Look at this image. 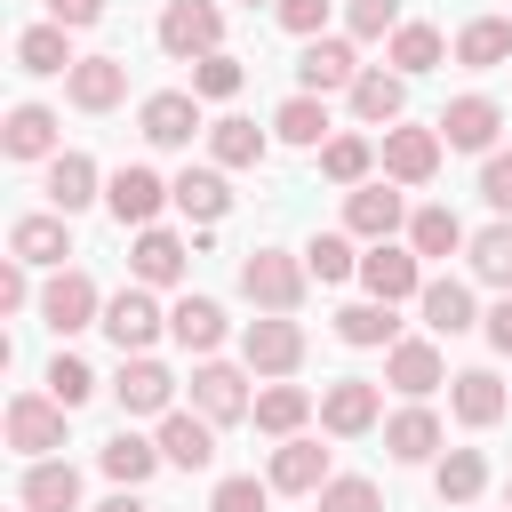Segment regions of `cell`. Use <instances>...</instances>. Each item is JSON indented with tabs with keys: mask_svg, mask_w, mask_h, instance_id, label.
<instances>
[{
	"mask_svg": "<svg viewBox=\"0 0 512 512\" xmlns=\"http://www.w3.org/2000/svg\"><path fill=\"white\" fill-rule=\"evenodd\" d=\"M96 328H104L120 352H152V336L168 328V312H160L152 288L136 280V288H120V296H104V320H96Z\"/></svg>",
	"mask_w": 512,
	"mask_h": 512,
	"instance_id": "5",
	"label": "cell"
},
{
	"mask_svg": "<svg viewBox=\"0 0 512 512\" xmlns=\"http://www.w3.org/2000/svg\"><path fill=\"white\" fill-rule=\"evenodd\" d=\"M384 384H392V392H408V400L440 392V384H448L440 344H432V336H400V344H384Z\"/></svg>",
	"mask_w": 512,
	"mask_h": 512,
	"instance_id": "8",
	"label": "cell"
},
{
	"mask_svg": "<svg viewBox=\"0 0 512 512\" xmlns=\"http://www.w3.org/2000/svg\"><path fill=\"white\" fill-rule=\"evenodd\" d=\"M64 400L56 392H16L8 400V448L16 456H48V448H64Z\"/></svg>",
	"mask_w": 512,
	"mask_h": 512,
	"instance_id": "4",
	"label": "cell"
},
{
	"mask_svg": "<svg viewBox=\"0 0 512 512\" xmlns=\"http://www.w3.org/2000/svg\"><path fill=\"white\" fill-rule=\"evenodd\" d=\"M344 232L352 240H392L400 232V192L392 184H352L344 192Z\"/></svg>",
	"mask_w": 512,
	"mask_h": 512,
	"instance_id": "20",
	"label": "cell"
},
{
	"mask_svg": "<svg viewBox=\"0 0 512 512\" xmlns=\"http://www.w3.org/2000/svg\"><path fill=\"white\" fill-rule=\"evenodd\" d=\"M384 64H392V72H408V80H416V72H432V64H440V32H432V24H400V32H392V48H384Z\"/></svg>",
	"mask_w": 512,
	"mask_h": 512,
	"instance_id": "43",
	"label": "cell"
},
{
	"mask_svg": "<svg viewBox=\"0 0 512 512\" xmlns=\"http://www.w3.org/2000/svg\"><path fill=\"white\" fill-rule=\"evenodd\" d=\"M96 464H104L120 488H144V480H152V464H168V456H160V440H136V432H120V440H104V448H96Z\"/></svg>",
	"mask_w": 512,
	"mask_h": 512,
	"instance_id": "34",
	"label": "cell"
},
{
	"mask_svg": "<svg viewBox=\"0 0 512 512\" xmlns=\"http://www.w3.org/2000/svg\"><path fill=\"white\" fill-rule=\"evenodd\" d=\"M136 128H144V144L176 152V144H192V136H200V96H192V88H160V96H144Z\"/></svg>",
	"mask_w": 512,
	"mask_h": 512,
	"instance_id": "10",
	"label": "cell"
},
{
	"mask_svg": "<svg viewBox=\"0 0 512 512\" xmlns=\"http://www.w3.org/2000/svg\"><path fill=\"white\" fill-rule=\"evenodd\" d=\"M336 472H328V448L320 440H304V432H288L280 448H272V488L280 496H320Z\"/></svg>",
	"mask_w": 512,
	"mask_h": 512,
	"instance_id": "14",
	"label": "cell"
},
{
	"mask_svg": "<svg viewBox=\"0 0 512 512\" xmlns=\"http://www.w3.org/2000/svg\"><path fill=\"white\" fill-rule=\"evenodd\" d=\"M384 448H392L400 464H424V456L440 448V416H432V408H400V416L384 424Z\"/></svg>",
	"mask_w": 512,
	"mask_h": 512,
	"instance_id": "35",
	"label": "cell"
},
{
	"mask_svg": "<svg viewBox=\"0 0 512 512\" xmlns=\"http://www.w3.org/2000/svg\"><path fill=\"white\" fill-rule=\"evenodd\" d=\"M440 128H384V176L392 184H432L440 176Z\"/></svg>",
	"mask_w": 512,
	"mask_h": 512,
	"instance_id": "11",
	"label": "cell"
},
{
	"mask_svg": "<svg viewBox=\"0 0 512 512\" xmlns=\"http://www.w3.org/2000/svg\"><path fill=\"white\" fill-rule=\"evenodd\" d=\"M8 256H24V264H64V256H72V232H64V216H16V232H8Z\"/></svg>",
	"mask_w": 512,
	"mask_h": 512,
	"instance_id": "28",
	"label": "cell"
},
{
	"mask_svg": "<svg viewBox=\"0 0 512 512\" xmlns=\"http://www.w3.org/2000/svg\"><path fill=\"white\" fill-rule=\"evenodd\" d=\"M416 304H424V328H432V336H464V328H472V288H464V280H424Z\"/></svg>",
	"mask_w": 512,
	"mask_h": 512,
	"instance_id": "32",
	"label": "cell"
},
{
	"mask_svg": "<svg viewBox=\"0 0 512 512\" xmlns=\"http://www.w3.org/2000/svg\"><path fill=\"white\" fill-rule=\"evenodd\" d=\"M248 416H256V432H280V440H288V432H304V416H312V392H304V384H264Z\"/></svg>",
	"mask_w": 512,
	"mask_h": 512,
	"instance_id": "33",
	"label": "cell"
},
{
	"mask_svg": "<svg viewBox=\"0 0 512 512\" xmlns=\"http://www.w3.org/2000/svg\"><path fill=\"white\" fill-rule=\"evenodd\" d=\"M208 152H216V168H256L272 144H264L256 120H216V128H208Z\"/></svg>",
	"mask_w": 512,
	"mask_h": 512,
	"instance_id": "37",
	"label": "cell"
},
{
	"mask_svg": "<svg viewBox=\"0 0 512 512\" xmlns=\"http://www.w3.org/2000/svg\"><path fill=\"white\" fill-rule=\"evenodd\" d=\"M272 16H280V32H296V40H320V24H328V0H272Z\"/></svg>",
	"mask_w": 512,
	"mask_h": 512,
	"instance_id": "50",
	"label": "cell"
},
{
	"mask_svg": "<svg viewBox=\"0 0 512 512\" xmlns=\"http://www.w3.org/2000/svg\"><path fill=\"white\" fill-rule=\"evenodd\" d=\"M496 128H504V112H496L488 96H456V104L440 112V144H456V152H488Z\"/></svg>",
	"mask_w": 512,
	"mask_h": 512,
	"instance_id": "23",
	"label": "cell"
},
{
	"mask_svg": "<svg viewBox=\"0 0 512 512\" xmlns=\"http://www.w3.org/2000/svg\"><path fill=\"white\" fill-rule=\"evenodd\" d=\"M480 328H488V344H496V352H512V288L496 296V312H488Z\"/></svg>",
	"mask_w": 512,
	"mask_h": 512,
	"instance_id": "54",
	"label": "cell"
},
{
	"mask_svg": "<svg viewBox=\"0 0 512 512\" xmlns=\"http://www.w3.org/2000/svg\"><path fill=\"white\" fill-rule=\"evenodd\" d=\"M168 336H176L184 352H216V344H224V304H216V296H176V304H168Z\"/></svg>",
	"mask_w": 512,
	"mask_h": 512,
	"instance_id": "25",
	"label": "cell"
},
{
	"mask_svg": "<svg viewBox=\"0 0 512 512\" xmlns=\"http://www.w3.org/2000/svg\"><path fill=\"white\" fill-rule=\"evenodd\" d=\"M16 504H24V512H80V472H72V464H56V456H32V472H24Z\"/></svg>",
	"mask_w": 512,
	"mask_h": 512,
	"instance_id": "22",
	"label": "cell"
},
{
	"mask_svg": "<svg viewBox=\"0 0 512 512\" xmlns=\"http://www.w3.org/2000/svg\"><path fill=\"white\" fill-rule=\"evenodd\" d=\"M344 24L360 40H392L400 32V0H344Z\"/></svg>",
	"mask_w": 512,
	"mask_h": 512,
	"instance_id": "48",
	"label": "cell"
},
{
	"mask_svg": "<svg viewBox=\"0 0 512 512\" xmlns=\"http://www.w3.org/2000/svg\"><path fill=\"white\" fill-rule=\"evenodd\" d=\"M504 512H512V488H504Z\"/></svg>",
	"mask_w": 512,
	"mask_h": 512,
	"instance_id": "56",
	"label": "cell"
},
{
	"mask_svg": "<svg viewBox=\"0 0 512 512\" xmlns=\"http://www.w3.org/2000/svg\"><path fill=\"white\" fill-rule=\"evenodd\" d=\"M48 392H56L64 408H80V400L96 392V368H88V360H72V352H56V360H48Z\"/></svg>",
	"mask_w": 512,
	"mask_h": 512,
	"instance_id": "47",
	"label": "cell"
},
{
	"mask_svg": "<svg viewBox=\"0 0 512 512\" xmlns=\"http://www.w3.org/2000/svg\"><path fill=\"white\" fill-rule=\"evenodd\" d=\"M320 512H384V496H376V480H360V472H336V480L320 488Z\"/></svg>",
	"mask_w": 512,
	"mask_h": 512,
	"instance_id": "46",
	"label": "cell"
},
{
	"mask_svg": "<svg viewBox=\"0 0 512 512\" xmlns=\"http://www.w3.org/2000/svg\"><path fill=\"white\" fill-rule=\"evenodd\" d=\"M480 200H488L496 216H512V152H488V168H480Z\"/></svg>",
	"mask_w": 512,
	"mask_h": 512,
	"instance_id": "51",
	"label": "cell"
},
{
	"mask_svg": "<svg viewBox=\"0 0 512 512\" xmlns=\"http://www.w3.org/2000/svg\"><path fill=\"white\" fill-rule=\"evenodd\" d=\"M88 200H96V160L88 152H56L48 160V208L56 216H80Z\"/></svg>",
	"mask_w": 512,
	"mask_h": 512,
	"instance_id": "27",
	"label": "cell"
},
{
	"mask_svg": "<svg viewBox=\"0 0 512 512\" xmlns=\"http://www.w3.org/2000/svg\"><path fill=\"white\" fill-rule=\"evenodd\" d=\"M512 56V16H472L464 32H456V64H472V72H496Z\"/></svg>",
	"mask_w": 512,
	"mask_h": 512,
	"instance_id": "29",
	"label": "cell"
},
{
	"mask_svg": "<svg viewBox=\"0 0 512 512\" xmlns=\"http://www.w3.org/2000/svg\"><path fill=\"white\" fill-rule=\"evenodd\" d=\"M408 248H416V256H456V248H472V240H464L456 208H416V216H408Z\"/></svg>",
	"mask_w": 512,
	"mask_h": 512,
	"instance_id": "38",
	"label": "cell"
},
{
	"mask_svg": "<svg viewBox=\"0 0 512 512\" xmlns=\"http://www.w3.org/2000/svg\"><path fill=\"white\" fill-rule=\"evenodd\" d=\"M160 48H168L176 64L216 56V48H224V8H216V0H168V8H160Z\"/></svg>",
	"mask_w": 512,
	"mask_h": 512,
	"instance_id": "2",
	"label": "cell"
},
{
	"mask_svg": "<svg viewBox=\"0 0 512 512\" xmlns=\"http://www.w3.org/2000/svg\"><path fill=\"white\" fill-rule=\"evenodd\" d=\"M32 304V280H24V256H8L0 264V312H24Z\"/></svg>",
	"mask_w": 512,
	"mask_h": 512,
	"instance_id": "52",
	"label": "cell"
},
{
	"mask_svg": "<svg viewBox=\"0 0 512 512\" xmlns=\"http://www.w3.org/2000/svg\"><path fill=\"white\" fill-rule=\"evenodd\" d=\"M160 456H168V464H184V472H208V464H216V424H208V416L168 408V416H160Z\"/></svg>",
	"mask_w": 512,
	"mask_h": 512,
	"instance_id": "21",
	"label": "cell"
},
{
	"mask_svg": "<svg viewBox=\"0 0 512 512\" xmlns=\"http://www.w3.org/2000/svg\"><path fill=\"white\" fill-rule=\"evenodd\" d=\"M64 96H72L80 112H112V104L128 96V64H120V56H80V64L64 72Z\"/></svg>",
	"mask_w": 512,
	"mask_h": 512,
	"instance_id": "17",
	"label": "cell"
},
{
	"mask_svg": "<svg viewBox=\"0 0 512 512\" xmlns=\"http://www.w3.org/2000/svg\"><path fill=\"white\" fill-rule=\"evenodd\" d=\"M240 360H248L256 376H288V368L304 360V328H296L288 312H264V320H248V336H240Z\"/></svg>",
	"mask_w": 512,
	"mask_h": 512,
	"instance_id": "7",
	"label": "cell"
},
{
	"mask_svg": "<svg viewBox=\"0 0 512 512\" xmlns=\"http://www.w3.org/2000/svg\"><path fill=\"white\" fill-rule=\"evenodd\" d=\"M472 272H480L488 288H512V216L488 224V232H472Z\"/></svg>",
	"mask_w": 512,
	"mask_h": 512,
	"instance_id": "44",
	"label": "cell"
},
{
	"mask_svg": "<svg viewBox=\"0 0 512 512\" xmlns=\"http://www.w3.org/2000/svg\"><path fill=\"white\" fill-rule=\"evenodd\" d=\"M168 192H176V208H184L192 224H216V216L232 208V184H224L216 168H184V176H176Z\"/></svg>",
	"mask_w": 512,
	"mask_h": 512,
	"instance_id": "31",
	"label": "cell"
},
{
	"mask_svg": "<svg viewBox=\"0 0 512 512\" xmlns=\"http://www.w3.org/2000/svg\"><path fill=\"white\" fill-rule=\"evenodd\" d=\"M120 408L128 416H168V400H176V376L152 360V352H120Z\"/></svg>",
	"mask_w": 512,
	"mask_h": 512,
	"instance_id": "12",
	"label": "cell"
},
{
	"mask_svg": "<svg viewBox=\"0 0 512 512\" xmlns=\"http://www.w3.org/2000/svg\"><path fill=\"white\" fill-rule=\"evenodd\" d=\"M352 80H360L352 40H304V56H296V88H304V96H336V88H352Z\"/></svg>",
	"mask_w": 512,
	"mask_h": 512,
	"instance_id": "15",
	"label": "cell"
},
{
	"mask_svg": "<svg viewBox=\"0 0 512 512\" xmlns=\"http://www.w3.org/2000/svg\"><path fill=\"white\" fill-rule=\"evenodd\" d=\"M304 272H312L320 288L352 280V272H360V256H352V232H312V248H304Z\"/></svg>",
	"mask_w": 512,
	"mask_h": 512,
	"instance_id": "42",
	"label": "cell"
},
{
	"mask_svg": "<svg viewBox=\"0 0 512 512\" xmlns=\"http://www.w3.org/2000/svg\"><path fill=\"white\" fill-rule=\"evenodd\" d=\"M448 408H456V424L488 432V424L512 408V384H504V376H488V368H464V376H448Z\"/></svg>",
	"mask_w": 512,
	"mask_h": 512,
	"instance_id": "16",
	"label": "cell"
},
{
	"mask_svg": "<svg viewBox=\"0 0 512 512\" xmlns=\"http://www.w3.org/2000/svg\"><path fill=\"white\" fill-rule=\"evenodd\" d=\"M16 64L24 72H72L80 56H72V24H32V32H16Z\"/></svg>",
	"mask_w": 512,
	"mask_h": 512,
	"instance_id": "30",
	"label": "cell"
},
{
	"mask_svg": "<svg viewBox=\"0 0 512 512\" xmlns=\"http://www.w3.org/2000/svg\"><path fill=\"white\" fill-rule=\"evenodd\" d=\"M304 280H312V272H304L288 248H248V256H240V296L264 304V312H296V304H304Z\"/></svg>",
	"mask_w": 512,
	"mask_h": 512,
	"instance_id": "1",
	"label": "cell"
},
{
	"mask_svg": "<svg viewBox=\"0 0 512 512\" xmlns=\"http://www.w3.org/2000/svg\"><path fill=\"white\" fill-rule=\"evenodd\" d=\"M168 200H176V192H168V184H160L152 168H120V176L104 184V208H112L120 224H136V232H144V224H152V216H160Z\"/></svg>",
	"mask_w": 512,
	"mask_h": 512,
	"instance_id": "18",
	"label": "cell"
},
{
	"mask_svg": "<svg viewBox=\"0 0 512 512\" xmlns=\"http://www.w3.org/2000/svg\"><path fill=\"white\" fill-rule=\"evenodd\" d=\"M376 416H384V400H376V384H360V376H344V384L320 392V432H336V440L376 432Z\"/></svg>",
	"mask_w": 512,
	"mask_h": 512,
	"instance_id": "13",
	"label": "cell"
},
{
	"mask_svg": "<svg viewBox=\"0 0 512 512\" xmlns=\"http://www.w3.org/2000/svg\"><path fill=\"white\" fill-rule=\"evenodd\" d=\"M184 264H192V248H184L176 232H160V224H144V232H136V248H128V272H136L144 288H176V280H184Z\"/></svg>",
	"mask_w": 512,
	"mask_h": 512,
	"instance_id": "19",
	"label": "cell"
},
{
	"mask_svg": "<svg viewBox=\"0 0 512 512\" xmlns=\"http://www.w3.org/2000/svg\"><path fill=\"white\" fill-rule=\"evenodd\" d=\"M360 288H368L376 304L424 296V256H416V248H392V240H376V248L360 256Z\"/></svg>",
	"mask_w": 512,
	"mask_h": 512,
	"instance_id": "6",
	"label": "cell"
},
{
	"mask_svg": "<svg viewBox=\"0 0 512 512\" xmlns=\"http://www.w3.org/2000/svg\"><path fill=\"white\" fill-rule=\"evenodd\" d=\"M192 408H200L208 424H240V416L256 408V392H248V376H240L232 360H200V368H192Z\"/></svg>",
	"mask_w": 512,
	"mask_h": 512,
	"instance_id": "9",
	"label": "cell"
},
{
	"mask_svg": "<svg viewBox=\"0 0 512 512\" xmlns=\"http://www.w3.org/2000/svg\"><path fill=\"white\" fill-rule=\"evenodd\" d=\"M104 16V0H48V24H72V32H88Z\"/></svg>",
	"mask_w": 512,
	"mask_h": 512,
	"instance_id": "53",
	"label": "cell"
},
{
	"mask_svg": "<svg viewBox=\"0 0 512 512\" xmlns=\"http://www.w3.org/2000/svg\"><path fill=\"white\" fill-rule=\"evenodd\" d=\"M240 80H248V72H240V56H224V48L192 64V96H208V104H224V96H240Z\"/></svg>",
	"mask_w": 512,
	"mask_h": 512,
	"instance_id": "45",
	"label": "cell"
},
{
	"mask_svg": "<svg viewBox=\"0 0 512 512\" xmlns=\"http://www.w3.org/2000/svg\"><path fill=\"white\" fill-rule=\"evenodd\" d=\"M432 488H440V504H472V496L488 488V456H480V448H448L440 472H432Z\"/></svg>",
	"mask_w": 512,
	"mask_h": 512,
	"instance_id": "36",
	"label": "cell"
},
{
	"mask_svg": "<svg viewBox=\"0 0 512 512\" xmlns=\"http://www.w3.org/2000/svg\"><path fill=\"white\" fill-rule=\"evenodd\" d=\"M248 8H256V0H248Z\"/></svg>",
	"mask_w": 512,
	"mask_h": 512,
	"instance_id": "57",
	"label": "cell"
},
{
	"mask_svg": "<svg viewBox=\"0 0 512 512\" xmlns=\"http://www.w3.org/2000/svg\"><path fill=\"white\" fill-rule=\"evenodd\" d=\"M336 336L368 352V344H400V320H392V304L368 296V304H344V312H336Z\"/></svg>",
	"mask_w": 512,
	"mask_h": 512,
	"instance_id": "39",
	"label": "cell"
},
{
	"mask_svg": "<svg viewBox=\"0 0 512 512\" xmlns=\"http://www.w3.org/2000/svg\"><path fill=\"white\" fill-rule=\"evenodd\" d=\"M264 504H272V480H248V472L216 480V496H208V512H264Z\"/></svg>",
	"mask_w": 512,
	"mask_h": 512,
	"instance_id": "49",
	"label": "cell"
},
{
	"mask_svg": "<svg viewBox=\"0 0 512 512\" xmlns=\"http://www.w3.org/2000/svg\"><path fill=\"white\" fill-rule=\"evenodd\" d=\"M96 512H152V504H144V496H136V488H120V496H104V504H96Z\"/></svg>",
	"mask_w": 512,
	"mask_h": 512,
	"instance_id": "55",
	"label": "cell"
},
{
	"mask_svg": "<svg viewBox=\"0 0 512 512\" xmlns=\"http://www.w3.org/2000/svg\"><path fill=\"white\" fill-rule=\"evenodd\" d=\"M272 136H280V144H320V136H328V104L296 88V96L272 112Z\"/></svg>",
	"mask_w": 512,
	"mask_h": 512,
	"instance_id": "40",
	"label": "cell"
},
{
	"mask_svg": "<svg viewBox=\"0 0 512 512\" xmlns=\"http://www.w3.org/2000/svg\"><path fill=\"white\" fill-rule=\"evenodd\" d=\"M344 96H352V112H360L368 128H392L400 104H408V72H384V64H376V72H360Z\"/></svg>",
	"mask_w": 512,
	"mask_h": 512,
	"instance_id": "24",
	"label": "cell"
},
{
	"mask_svg": "<svg viewBox=\"0 0 512 512\" xmlns=\"http://www.w3.org/2000/svg\"><path fill=\"white\" fill-rule=\"evenodd\" d=\"M40 320H48L56 336H80V328H96V320H104V296H96V280H88L80 264H56V280L40 288Z\"/></svg>",
	"mask_w": 512,
	"mask_h": 512,
	"instance_id": "3",
	"label": "cell"
},
{
	"mask_svg": "<svg viewBox=\"0 0 512 512\" xmlns=\"http://www.w3.org/2000/svg\"><path fill=\"white\" fill-rule=\"evenodd\" d=\"M368 168H376V144L368 136H328L320 144V176L328 184H368Z\"/></svg>",
	"mask_w": 512,
	"mask_h": 512,
	"instance_id": "41",
	"label": "cell"
},
{
	"mask_svg": "<svg viewBox=\"0 0 512 512\" xmlns=\"http://www.w3.org/2000/svg\"><path fill=\"white\" fill-rule=\"evenodd\" d=\"M0 144H8V160H56V112L48 104H16Z\"/></svg>",
	"mask_w": 512,
	"mask_h": 512,
	"instance_id": "26",
	"label": "cell"
}]
</instances>
